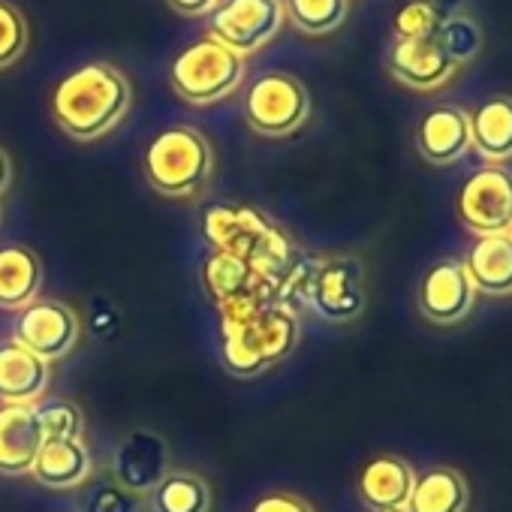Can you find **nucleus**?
Instances as JSON below:
<instances>
[{"label": "nucleus", "instance_id": "nucleus-1", "mask_svg": "<svg viewBox=\"0 0 512 512\" xmlns=\"http://www.w3.org/2000/svg\"><path fill=\"white\" fill-rule=\"evenodd\" d=\"M130 103V79L109 61H91L55 85L52 118L70 139L94 142L127 118Z\"/></svg>", "mask_w": 512, "mask_h": 512}, {"label": "nucleus", "instance_id": "nucleus-2", "mask_svg": "<svg viewBox=\"0 0 512 512\" xmlns=\"http://www.w3.org/2000/svg\"><path fill=\"white\" fill-rule=\"evenodd\" d=\"M202 235L211 250L238 256L253 272L278 284L299 260L296 241L269 214L253 205H208L202 214Z\"/></svg>", "mask_w": 512, "mask_h": 512}, {"label": "nucleus", "instance_id": "nucleus-3", "mask_svg": "<svg viewBox=\"0 0 512 512\" xmlns=\"http://www.w3.org/2000/svg\"><path fill=\"white\" fill-rule=\"evenodd\" d=\"M299 314L287 305H266L250 317L220 323V359L235 377H256L284 362L299 344Z\"/></svg>", "mask_w": 512, "mask_h": 512}, {"label": "nucleus", "instance_id": "nucleus-4", "mask_svg": "<svg viewBox=\"0 0 512 512\" xmlns=\"http://www.w3.org/2000/svg\"><path fill=\"white\" fill-rule=\"evenodd\" d=\"M214 175V148L202 130L175 124L160 130L145 151L148 184L172 199H190L208 187Z\"/></svg>", "mask_w": 512, "mask_h": 512}, {"label": "nucleus", "instance_id": "nucleus-5", "mask_svg": "<svg viewBox=\"0 0 512 512\" xmlns=\"http://www.w3.org/2000/svg\"><path fill=\"white\" fill-rule=\"evenodd\" d=\"M247 64L241 55L217 43L214 37H202L190 43L169 67L172 91L190 106H214L232 97L244 82Z\"/></svg>", "mask_w": 512, "mask_h": 512}, {"label": "nucleus", "instance_id": "nucleus-6", "mask_svg": "<svg viewBox=\"0 0 512 512\" xmlns=\"http://www.w3.org/2000/svg\"><path fill=\"white\" fill-rule=\"evenodd\" d=\"M311 115V94L302 79L272 70L256 76L244 91V121L253 133L284 139Z\"/></svg>", "mask_w": 512, "mask_h": 512}, {"label": "nucleus", "instance_id": "nucleus-7", "mask_svg": "<svg viewBox=\"0 0 512 512\" xmlns=\"http://www.w3.org/2000/svg\"><path fill=\"white\" fill-rule=\"evenodd\" d=\"M202 287L214 302L220 323L250 317L253 311L272 305L278 296V281L263 278L238 256L220 250H211L202 263Z\"/></svg>", "mask_w": 512, "mask_h": 512}, {"label": "nucleus", "instance_id": "nucleus-8", "mask_svg": "<svg viewBox=\"0 0 512 512\" xmlns=\"http://www.w3.org/2000/svg\"><path fill=\"white\" fill-rule=\"evenodd\" d=\"M284 25V0H223L208 19V37L247 58L269 46Z\"/></svg>", "mask_w": 512, "mask_h": 512}, {"label": "nucleus", "instance_id": "nucleus-9", "mask_svg": "<svg viewBox=\"0 0 512 512\" xmlns=\"http://www.w3.org/2000/svg\"><path fill=\"white\" fill-rule=\"evenodd\" d=\"M458 220L482 235H500L512 226V172L491 163L476 169L458 190Z\"/></svg>", "mask_w": 512, "mask_h": 512}, {"label": "nucleus", "instance_id": "nucleus-10", "mask_svg": "<svg viewBox=\"0 0 512 512\" xmlns=\"http://www.w3.org/2000/svg\"><path fill=\"white\" fill-rule=\"evenodd\" d=\"M82 338V323L76 311L55 299H37L19 311L13 323V341L49 365L70 356Z\"/></svg>", "mask_w": 512, "mask_h": 512}, {"label": "nucleus", "instance_id": "nucleus-11", "mask_svg": "<svg viewBox=\"0 0 512 512\" xmlns=\"http://www.w3.org/2000/svg\"><path fill=\"white\" fill-rule=\"evenodd\" d=\"M365 269L356 256H329L317 263L308 305L326 323H353L365 311Z\"/></svg>", "mask_w": 512, "mask_h": 512}, {"label": "nucleus", "instance_id": "nucleus-12", "mask_svg": "<svg viewBox=\"0 0 512 512\" xmlns=\"http://www.w3.org/2000/svg\"><path fill=\"white\" fill-rule=\"evenodd\" d=\"M169 470H172V449L166 437L148 428L130 431L112 455L115 482L130 494H151Z\"/></svg>", "mask_w": 512, "mask_h": 512}, {"label": "nucleus", "instance_id": "nucleus-13", "mask_svg": "<svg viewBox=\"0 0 512 512\" xmlns=\"http://www.w3.org/2000/svg\"><path fill=\"white\" fill-rule=\"evenodd\" d=\"M473 302H476V290L461 260H440L419 281L416 305L428 323L455 326L473 311Z\"/></svg>", "mask_w": 512, "mask_h": 512}, {"label": "nucleus", "instance_id": "nucleus-14", "mask_svg": "<svg viewBox=\"0 0 512 512\" xmlns=\"http://www.w3.org/2000/svg\"><path fill=\"white\" fill-rule=\"evenodd\" d=\"M386 67L392 79L410 91H434L446 85L455 73V61L446 55L437 37L395 40L386 55Z\"/></svg>", "mask_w": 512, "mask_h": 512}, {"label": "nucleus", "instance_id": "nucleus-15", "mask_svg": "<svg viewBox=\"0 0 512 512\" xmlns=\"http://www.w3.org/2000/svg\"><path fill=\"white\" fill-rule=\"evenodd\" d=\"M46 437L34 404L0 407V473L22 476L31 473Z\"/></svg>", "mask_w": 512, "mask_h": 512}, {"label": "nucleus", "instance_id": "nucleus-16", "mask_svg": "<svg viewBox=\"0 0 512 512\" xmlns=\"http://www.w3.org/2000/svg\"><path fill=\"white\" fill-rule=\"evenodd\" d=\"M416 148L434 166L461 160L473 148L470 115L458 106H434L416 127Z\"/></svg>", "mask_w": 512, "mask_h": 512}, {"label": "nucleus", "instance_id": "nucleus-17", "mask_svg": "<svg viewBox=\"0 0 512 512\" xmlns=\"http://www.w3.org/2000/svg\"><path fill=\"white\" fill-rule=\"evenodd\" d=\"M52 383V365L16 341L0 344V404H37Z\"/></svg>", "mask_w": 512, "mask_h": 512}, {"label": "nucleus", "instance_id": "nucleus-18", "mask_svg": "<svg viewBox=\"0 0 512 512\" xmlns=\"http://www.w3.org/2000/svg\"><path fill=\"white\" fill-rule=\"evenodd\" d=\"M416 473L401 455H377L359 473V497L368 509H404Z\"/></svg>", "mask_w": 512, "mask_h": 512}, {"label": "nucleus", "instance_id": "nucleus-19", "mask_svg": "<svg viewBox=\"0 0 512 512\" xmlns=\"http://www.w3.org/2000/svg\"><path fill=\"white\" fill-rule=\"evenodd\" d=\"M91 470H94L91 452H88L85 440L76 437V440H46L34 467H31V476L43 488L67 491V488L85 485Z\"/></svg>", "mask_w": 512, "mask_h": 512}, {"label": "nucleus", "instance_id": "nucleus-20", "mask_svg": "<svg viewBox=\"0 0 512 512\" xmlns=\"http://www.w3.org/2000/svg\"><path fill=\"white\" fill-rule=\"evenodd\" d=\"M467 269V278L476 293L485 296H509L512 293V238L509 232L500 235H482L467 260H461Z\"/></svg>", "mask_w": 512, "mask_h": 512}, {"label": "nucleus", "instance_id": "nucleus-21", "mask_svg": "<svg viewBox=\"0 0 512 512\" xmlns=\"http://www.w3.org/2000/svg\"><path fill=\"white\" fill-rule=\"evenodd\" d=\"M43 284V263L40 256L25 244H4L0 247V308L22 311L37 302Z\"/></svg>", "mask_w": 512, "mask_h": 512}, {"label": "nucleus", "instance_id": "nucleus-22", "mask_svg": "<svg viewBox=\"0 0 512 512\" xmlns=\"http://www.w3.org/2000/svg\"><path fill=\"white\" fill-rule=\"evenodd\" d=\"M470 142L497 166L512 157V97H491L476 106L470 115Z\"/></svg>", "mask_w": 512, "mask_h": 512}, {"label": "nucleus", "instance_id": "nucleus-23", "mask_svg": "<svg viewBox=\"0 0 512 512\" xmlns=\"http://www.w3.org/2000/svg\"><path fill=\"white\" fill-rule=\"evenodd\" d=\"M467 500V482L455 467H431L416 476L404 512H464Z\"/></svg>", "mask_w": 512, "mask_h": 512}, {"label": "nucleus", "instance_id": "nucleus-24", "mask_svg": "<svg viewBox=\"0 0 512 512\" xmlns=\"http://www.w3.org/2000/svg\"><path fill=\"white\" fill-rule=\"evenodd\" d=\"M211 488L199 473L169 470L151 491V512H208Z\"/></svg>", "mask_w": 512, "mask_h": 512}, {"label": "nucleus", "instance_id": "nucleus-25", "mask_svg": "<svg viewBox=\"0 0 512 512\" xmlns=\"http://www.w3.org/2000/svg\"><path fill=\"white\" fill-rule=\"evenodd\" d=\"M284 10L296 31L308 37H326L344 25L347 0H284Z\"/></svg>", "mask_w": 512, "mask_h": 512}, {"label": "nucleus", "instance_id": "nucleus-26", "mask_svg": "<svg viewBox=\"0 0 512 512\" xmlns=\"http://www.w3.org/2000/svg\"><path fill=\"white\" fill-rule=\"evenodd\" d=\"M43 437L46 440H76L82 437L85 428V416L82 407L70 398H43L34 404Z\"/></svg>", "mask_w": 512, "mask_h": 512}, {"label": "nucleus", "instance_id": "nucleus-27", "mask_svg": "<svg viewBox=\"0 0 512 512\" xmlns=\"http://www.w3.org/2000/svg\"><path fill=\"white\" fill-rule=\"evenodd\" d=\"M31 43V25L25 13L10 4V0H0V70H10L13 64L22 61Z\"/></svg>", "mask_w": 512, "mask_h": 512}, {"label": "nucleus", "instance_id": "nucleus-28", "mask_svg": "<svg viewBox=\"0 0 512 512\" xmlns=\"http://www.w3.org/2000/svg\"><path fill=\"white\" fill-rule=\"evenodd\" d=\"M437 40L440 46L446 49V55L458 64H467L479 55V46H482V34H479V25L467 16H452L440 25L437 31Z\"/></svg>", "mask_w": 512, "mask_h": 512}, {"label": "nucleus", "instance_id": "nucleus-29", "mask_svg": "<svg viewBox=\"0 0 512 512\" xmlns=\"http://www.w3.org/2000/svg\"><path fill=\"white\" fill-rule=\"evenodd\" d=\"M446 19L428 4V0H407V4L395 13L392 31L395 40H419V37H437L440 25Z\"/></svg>", "mask_w": 512, "mask_h": 512}, {"label": "nucleus", "instance_id": "nucleus-30", "mask_svg": "<svg viewBox=\"0 0 512 512\" xmlns=\"http://www.w3.org/2000/svg\"><path fill=\"white\" fill-rule=\"evenodd\" d=\"M82 512H139V494L124 491L118 482H100L82 497Z\"/></svg>", "mask_w": 512, "mask_h": 512}, {"label": "nucleus", "instance_id": "nucleus-31", "mask_svg": "<svg viewBox=\"0 0 512 512\" xmlns=\"http://www.w3.org/2000/svg\"><path fill=\"white\" fill-rule=\"evenodd\" d=\"M247 512H317V509L293 491H272V494H263Z\"/></svg>", "mask_w": 512, "mask_h": 512}, {"label": "nucleus", "instance_id": "nucleus-32", "mask_svg": "<svg viewBox=\"0 0 512 512\" xmlns=\"http://www.w3.org/2000/svg\"><path fill=\"white\" fill-rule=\"evenodd\" d=\"M223 0H166V7L181 19H205L211 16Z\"/></svg>", "mask_w": 512, "mask_h": 512}, {"label": "nucleus", "instance_id": "nucleus-33", "mask_svg": "<svg viewBox=\"0 0 512 512\" xmlns=\"http://www.w3.org/2000/svg\"><path fill=\"white\" fill-rule=\"evenodd\" d=\"M10 181H13V163H10V154L0 148V196L10 190Z\"/></svg>", "mask_w": 512, "mask_h": 512}, {"label": "nucleus", "instance_id": "nucleus-34", "mask_svg": "<svg viewBox=\"0 0 512 512\" xmlns=\"http://www.w3.org/2000/svg\"><path fill=\"white\" fill-rule=\"evenodd\" d=\"M428 4H431L443 19H452V16H458V10H461L464 0H428Z\"/></svg>", "mask_w": 512, "mask_h": 512}, {"label": "nucleus", "instance_id": "nucleus-35", "mask_svg": "<svg viewBox=\"0 0 512 512\" xmlns=\"http://www.w3.org/2000/svg\"><path fill=\"white\" fill-rule=\"evenodd\" d=\"M377 512H404V509H377Z\"/></svg>", "mask_w": 512, "mask_h": 512}, {"label": "nucleus", "instance_id": "nucleus-36", "mask_svg": "<svg viewBox=\"0 0 512 512\" xmlns=\"http://www.w3.org/2000/svg\"><path fill=\"white\" fill-rule=\"evenodd\" d=\"M509 238H512V226H509Z\"/></svg>", "mask_w": 512, "mask_h": 512}]
</instances>
